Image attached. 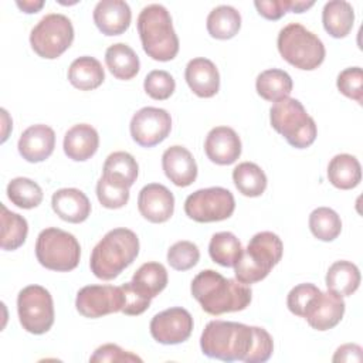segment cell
<instances>
[{
	"instance_id": "18",
	"label": "cell",
	"mask_w": 363,
	"mask_h": 363,
	"mask_svg": "<svg viewBox=\"0 0 363 363\" xmlns=\"http://www.w3.org/2000/svg\"><path fill=\"white\" fill-rule=\"evenodd\" d=\"M94 23L105 35L123 34L130 24L132 11L126 1L101 0L94 9Z\"/></svg>"
},
{
	"instance_id": "5",
	"label": "cell",
	"mask_w": 363,
	"mask_h": 363,
	"mask_svg": "<svg viewBox=\"0 0 363 363\" xmlns=\"http://www.w3.org/2000/svg\"><path fill=\"white\" fill-rule=\"evenodd\" d=\"M284 244L271 231L257 233L234 265L237 281L250 285L262 281L281 261Z\"/></svg>"
},
{
	"instance_id": "1",
	"label": "cell",
	"mask_w": 363,
	"mask_h": 363,
	"mask_svg": "<svg viewBox=\"0 0 363 363\" xmlns=\"http://www.w3.org/2000/svg\"><path fill=\"white\" fill-rule=\"evenodd\" d=\"M191 295L210 315L245 309L252 298L251 288L240 281L223 277L214 269L200 271L191 281Z\"/></svg>"
},
{
	"instance_id": "47",
	"label": "cell",
	"mask_w": 363,
	"mask_h": 363,
	"mask_svg": "<svg viewBox=\"0 0 363 363\" xmlns=\"http://www.w3.org/2000/svg\"><path fill=\"white\" fill-rule=\"evenodd\" d=\"M363 354H362V347L354 343H346L337 347L333 356V362H362Z\"/></svg>"
},
{
	"instance_id": "10",
	"label": "cell",
	"mask_w": 363,
	"mask_h": 363,
	"mask_svg": "<svg viewBox=\"0 0 363 363\" xmlns=\"http://www.w3.org/2000/svg\"><path fill=\"white\" fill-rule=\"evenodd\" d=\"M17 312L23 329L33 335H43L54 323L52 296L41 285H28L18 292Z\"/></svg>"
},
{
	"instance_id": "48",
	"label": "cell",
	"mask_w": 363,
	"mask_h": 363,
	"mask_svg": "<svg viewBox=\"0 0 363 363\" xmlns=\"http://www.w3.org/2000/svg\"><path fill=\"white\" fill-rule=\"evenodd\" d=\"M16 4L24 13L31 14V13L40 11L43 9V6H44V1L43 0H23V1H17Z\"/></svg>"
},
{
	"instance_id": "7",
	"label": "cell",
	"mask_w": 363,
	"mask_h": 363,
	"mask_svg": "<svg viewBox=\"0 0 363 363\" xmlns=\"http://www.w3.org/2000/svg\"><path fill=\"white\" fill-rule=\"evenodd\" d=\"M277 47L286 62L305 71L318 68L326 54L322 40L299 23H289L279 31Z\"/></svg>"
},
{
	"instance_id": "36",
	"label": "cell",
	"mask_w": 363,
	"mask_h": 363,
	"mask_svg": "<svg viewBox=\"0 0 363 363\" xmlns=\"http://www.w3.org/2000/svg\"><path fill=\"white\" fill-rule=\"evenodd\" d=\"M9 200L20 208H34L43 201V190L28 177H16L7 184Z\"/></svg>"
},
{
	"instance_id": "23",
	"label": "cell",
	"mask_w": 363,
	"mask_h": 363,
	"mask_svg": "<svg viewBox=\"0 0 363 363\" xmlns=\"http://www.w3.org/2000/svg\"><path fill=\"white\" fill-rule=\"evenodd\" d=\"M98 146L99 135L96 129L88 123H78L68 129L62 143L65 155L75 162L91 159L96 153Z\"/></svg>"
},
{
	"instance_id": "49",
	"label": "cell",
	"mask_w": 363,
	"mask_h": 363,
	"mask_svg": "<svg viewBox=\"0 0 363 363\" xmlns=\"http://www.w3.org/2000/svg\"><path fill=\"white\" fill-rule=\"evenodd\" d=\"M315 4V1H301V0H291L289 10L294 13H303L308 9H311Z\"/></svg>"
},
{
	"instance_id": "15",
	"label": "cell",
	"mask_w": 363,
	"mask_h": 363,
	"mask_svg": "<svg viewBox=\"0 0 363 363\" xmlns=\"http://www.w3.org/2000/svg\"><path fill=\"white\" fill-rule=\"evenodd\" d=\"M139 213L150 223H164L173 216V193L160 183L146 184L138 196Z\"/></svg>"
},
{
	"instance_id": "37",
	"label": "cell",
	"mask_w": 363,
	"mask_h": 363,
	"mask_svg": "<svg viewBox=\"0 0 363 363\" xmlns=\"http://www.w3.org/2000/svg\"><path fill=\"white\" fill-rule=\"evenodd\" d=\"M311 233L320 241H333L342 231L339 214L329 207H318L309 216Z\"/></svg>"
},
{
	"instance_id": "41",
	"label": "cell",
	"mask_w": 363,
	"mask_h": 363,
	"mask_svg": "<svg viewBox=\"0 0 363 363\" xmlns=\"http://www.w3.org/2000/svg\"><path fill=\"white\" fill-rule=\"evenodd\" d=\"M143 88L150 98L163 101L170 98V95L174 92L176 82L167 71L153 69L145 77Z\"/></svg>"
},
{
	"instance_id": "39",
	"label": "cell",
	"mask_w": 363,
	"mask_h": 363,
	"mask_svg": "<svg viewBox=\"0 0 363 363\" xmlns=\"http://www.w3.org/2000/svg\"><path fill=\"white\" fill-rule=\"evenodd\" d=\"M320 294L322 291L313 284H299L294 286L286 296L288 309L294 315L305 318L320 296Z\"/></svg>"
},
{
	"instance_id": "4",
	"label": "cell",
	"mask_w": 363,
	"mask_h": 363,
	"mask_svg": "<svg viewBox=\"0 0 363 363\" xmlns=\"http://www.w3.org/2000/svg\"><path fill=\"white\" fill-rule=\"evenodd\" d=\"M138 33L143 51L156 61H170L179 52V37L172 17L162 4H149L138 17Z\"/></svg>"
},
{
	"instance_id": "26",
	"label": "cell",
	"mask_w": 363,
	"mask_h": 363,
	"mask_svg": "<svg viewBox=\"0 0 363 363\" xmlns=\"http://www.w3.org/2000/svg\"><path fill=\"white\" fill-rule=\"evenodd\" d=\"M105 62L111 74L118 79H132L139 72V57L125 43H116L106 48Z\"/></svg>"
},
{
	"instance_id": "40",
	"label": "cell",
	"mask_w": 363,
	"mask_h": 363,
	"mask_svg": "<svg viewBox=\"0 0 363 363\" xmlns=\"http://www.w3.org/2000/svg\"><path fill=\"white\" fill-rule=\"evenodd\" d=\"M200 259L199 247L191 241H177L167 250V262L176 271H187Z\"/></svg>"
},
{
	"instance_id": "20",
	"label": "cell",
	"mask_w": 363,
	"mask_h": 363,
	"mask_svg": "<svg viewBox=\"0 0 363 363\" xmlns=\"http://www.w3.org/2000/svg\"><path fill=\"white\" fill-rule=\"evenodd\" d=\"M184 78L189 88L200 98H211L218 92L220 74L208 58L197 57L187 62Z\"/></svg>"
},
{
	"instance_id": "34",
	"label": "cell",
	"mask_w": 363,
	"mask_h": 363,
	"mask_svg": "<svg viewBox=\"0 0 363 363\" xmlns=\"http://www.w3.org/2000/svg\"><path fill=\"white\" fill-rule=\"evenodd\" d=\"M132 282L140 292L155 298L167 285V271L160 262H145L133 274Z\"/></svg>"
},
{
	"instance_id": "16",
	"label": "cell",
	"mask_w": 363,
	"mask_h": 363,
	"mask_svg": "<svg viewBox=\"0 0 363 363\" xmlns=\"http://www.w3.org/2000/svg\"><path fill=\"white\" fill-rule=\"evenodd\" d=\"M204 152L216 164H233L241 155L240 136L233 128L216 126L206 136Z\"/></svg>"
},
{
	"instance_id": "31",
	"label": "cell",
	"mask_w": 363,
	"mask_h": 363,
	"mask_svg": "<svg viewBox=\"0 0 363 363\" xmlns=\"http://www.w3.org/2000/svg\"><path fill=\"white\" fill-rule=\"evenodd\" d=\"M233 182L237 190L247 197H258L267 189L264 170L252 162H242L235 166L233 170Z\"/></svg>"
},
{
	"instance_id": "30",
	"label": "cell",
	"mask_w": 363,
	"mask_h": 363,
	"mask_svg": "<svg viewBox=\"0 0 363 363\" xmlns=\"http://www.w3.org/2000/svg\"><path fill=\"white\" fill-rule=\"evenodd\" d=\"M207 31L213 38H233L241 27V16L233 6L221 4L213 9L207 16Z\"/></svg>"
},
{
	"instance_id": "12",
	"label": "cell",
	"mask_w": 363,
	"mask_h": 363,
	"mask_svg": "<svg viewBox=\"0 0 363 363\" xmlns=\"http://www.w3.org/2000/svg\"><path fill=\"white\" fill-rule=\"evenodd\" d=\"M130 136L143 147H153L163 142L172 130V118L166 109L145 106L130 119Z\"/></svg>"
},
{
	"instance_id": "13",
	"label": "cell",
	"mask_w": 363,
	"mask_h": 363,
	"mask_svg": "<svg viewBox=\"0 0 363 363\" xmlns=\"http://www.w3.org/2000/svg\"><path fill=\"white\" fill-rule=\"evenodd\" d=\"M75 306L82 316L91 319L121 312L123 306L122 289L112 285H86L78 291Z\"/></svg>"
},
{
	"instance_id": "21",
	"label": "cell",
	"mask_w": 363,
	"mask_h": 363,
	"mask_svg": "<svg viewBox=\"0 0 363 363\" xmlns=\"http://www.w3.org/2000/svg\"><path fill=\"white\" fill-rule=\"evenodd\" d=\"M345 301L343 296L333 291L322 292L305 319L311 328L316 330H329L335 328L343 318Z\"/></svg>"
},
{
	"instance_id": "33",
	"label": "cell",
	"mask_w": 363,
	"mask_h": 363,
	"mask_svg": "<svg viewBox=\"0 0 363 363\" xmlns=\"http://www.w3.org/2000/svg\"><path fill=\"white\" fill-rule=\"evenodd\" d=\"M0 208H1L0 245L6 251H14L24 244L28 234V224L23 216L7 210L4 204H1Z\"/></svg>"
},
{
	"instance_id": "32",
	"label": "cell",
	"mask_w": 363,
	"mask_h": 363,
	"mask_svg": "<svg viewBox=\"0 0 363 363\" xmlns=\"http://www.w3.org/2000/svg\"><path fill=\"white\" fill-rule=\"evenodd\" d=\"M240 240L230 231L216 233L208 244V254L221 267H234L242 254Z\"/></svg>"
},
{
	"instance_id": "42",
	"label": "cell",
	"mask_w": 363,
	"mask_h": 363,
	"mask_svg": "<svg viewBox=\"0 0 363 363\" xmlns=\"http://www.w3.org/2000/svg\"><path fill=\"white\" fill-rule=\"evenodd\" d=\"M337 89L345 96L354 99L357 104H363V71L360 67H350L337 75Z\"/></svg>"
},
{
	"instance_id": "43",
	"label": "cell",
	"mask_w": 363,
	"mask_h": 363,
	"mask_svg": "<svg viewBox=\"0 0 363 363\" xmlns=\"http://www.w3.org/2000/svg\"><path fill=\"white\" fill-rule=\"evenodd\" d=\"M121 289H122V296H123V306L121 311L122 313L136 316V315L143 313L150 306L152 298H149L147 295L140 292L133 285L132 281L121 285Z\"/></svg>"
},
{
	"instance_id": "45",
	"label": "cell",
	"mask_w": 363,
	"mask_h": 363,
	"mask_svg": "<svg viewBox=\"0 0 363 363\" xmlns=\"http://www.w3.org/2000/svg\"><path fill=\"white\" fill-rule=\"evenodd\" d=\"M89 362L92 363H105V362H142V359L128 350H123L118 345L113 343H106L99 346L94 354L89 357Z\"/></svg>"
},
{
	"instance_id": "6",
	"label": "cell",
	"mask_w": 363,
	"mask_h": 363,
	"mask_svg": "<svg viewBox=\"0 0 363 363\" xmlns=\"http://www.w3.org/2000/svg\"><path fill=\"white\" fill-rule=\"evenodd\" d=\"M269 121L272 128L296 149H305L316 139L318 129L313 118L295 98L286 96L277 101L269 109Z\"/></svg>"
},
{
	"instance_id": "29",
	"label": "cell",
	"mask_w": 363,
	"mask_h": 363,
	"mask_svg": "<svg viewBox=\"0 0 363 363\" xmlns=\"http://www.w3.org/2000/svg\"><path fill=\"white\" fill-rule=\"evenodd\" d=\"M292 86L294 84L289 74L278 68L262 71L255 81L258 95L265 101L271 102H277L289 96V94L292 92Z\"/></svg>"
},
{
	"instance_id": "25",
	"label": "cell",
	"mask_w": 363,
	"mask_h": 363,
	"mask_svg": "<svg viewBox=\"0 0 363 363\" xmlns=\"http://www.w3.org/2000/svg\"><path fill=\"white\" fill-rule=\"evenodd\" d=\"M105 79V71L101 62L89 55L75 58L68 68V81L81 91H92Z\"/></svg>"
},
{
	"instance_id": "9",
	"label": "cell",
	"mask_w": 363,
	"mask_h": 363,
	"mask_svg": "<svg viewBox=\"0 0 363 363\" xmlns=\"http://www.w3.org/2000/svg\"><path fill=\"white\" fill-rule=\"evenodd\" d=\"M74 41L71 20L60 13L44 16L30 33L31 48L47 60L58 58Z\"/></svg>"
},
{
	"instance_id": "27",
	"label": "cell",
	"mask_w": 363,
	"mask_h": 363,
	"mask_svg": "<svg viewBox=\"0 0 363 363\" xmlns=\"http://www.w3.org/2000/svg\"><path fill=\"white\" fill-rule=\"evenodd\" d=\"M328 179L340 190L354 189L362 180V167L359 160L347 153L333 156L328 166Z\"/></svg>"
},
{
	"instance_id": "17",
	"label": "cell",
	"mask_w": 363,
	"mask_h": 363,
	"mask_svg": "<svg viewBox=\"0 0 363 363\" xmlns=\"http://www.w3.org/2000/svg\"><path fill=\"white\" fill-rule=\"evenodd\" d=\"M18 153L30 163H38L48 159L55 147L54 130L43 123L27 128L17 143Z\"/></svg>"
},
{
	"instance_id": "22",
	"label": "cell",
	"mask_w": 363,
	"mask_h": 363,
	"mask_svg": "<svg viewBox=\"0 0 363 363\" xmlns=\"http://www.w3.org/2000/svg\"><path fill=\"white\" fill-rule=\"evenodd\" d=\"M51 206L54 213L67 223H82L91 214V203L86 194L74 187L57 190L51 197Z\"/></svg>"
},
{
	"instance_id": "3",
	"label": "cell",
	"mask_w": 363,
	"mask_h": 363,
	"mask_svg": "<svg viewBox=\"0 0 363 363\" xmlns=\"http://www.w3.org/2000/svg\"><path fill=\"white\" fill-rule=\"evenodd\" d=\"M139 254V238L129 228H113L94 247L89 267L94 275L104 281L116 278Z\"/></svg>"
},
{
	"instance_id": "11",
	"label": "cell",
	"mask_w": 363,
	"mask_h": 363,
	"mask_svg": "<svg viewBox=\"0 0 363 363\" xmlns=\"http://www.w3.org/2000/svg\"><path fill=\"white\" fill-rule=\"evenodd\" d=\"M235 200L224 187H207L191 193L184 201V213L197 223L223 221L233 216Z\"/></svg>"
},
{
	"instance_id": "19",
	"label": "cell",
	"mask_w": 363,
	"mask_h": 363,
	"mask_svg": "<svg viewBox=\"0 0 363 363\" xmlns=\"http://www.w3.org/2000/svg\"><path fill=\"white\" fill-rule=\"evenodd\" d=\"M162 167L166 177L179 187L190 186L197 177V164L193 155L179 145L163 152Z\"/></svg>"
},
{
	"instance_id": "2",
	"label": "cell",
	"mask_w": 363,
	"mask_h": 363,
	"mask_svg": "<svg viewBox=\"0 0 363 363\" xmlns=\"http://www.w3.org/2000/svg\"><path fill=\"white\" fill-rule=\"evenodd\" d=\"M255 340L254 326L240 322L211 320L206 325L200 347L207 357L223 362L245 360Z\"/></svg>"
},
{
	"instance_id": "46",
	"label": "cell",
	"mask_w": 363,
	"mask_h": 363,
	"mask_svg": "<svg viewBox=\"0 0 363 363\" xmlns=\"http://www.w3.org/2000/svg\"><path fill=\"white\" fill-rule=\"evenodd\" d=\"M291 0H255L257 11L267 20H279L289 11Z\"/></svg>"
},
{
	"instance_id": "8",
	"label": "cell",
	"mask_w": 363,
	"mask_h": 363,
	"mask_svg": "<svg viewBox=\"0 0 363 363\" xmlns=\"http://www.w3.org/2000/svg\"><path fill=\"white\" fill-rule=\"evenodd\" d=\"M35 257L44 268L67 272L79 264L81 247L71 233L57 227H48L37 237Z\"/></svg>"
},
{
	"instance_id": "38",
	"label": "cell",
	"mask_w": 363,
	"mask_h": 363,
	"mask_svg": "<svg viewBox=\"0 0 363 363\" xmlns=\"http://www.w3.org/2000/svg\"><path fill=\"white\" fill-rule=\"evenodd\" d=\"M96 197L106 208H121L129 200V187L102 174L96 183Z\"/></svg>"
},
{
	"instance_id": "28",
	"label": "cell",
	"mask_w": 363,
	"mask_h": 363,
	"mask_svg": "<svg viewBox=\"0 0 363 363\" xmlns=\"http://www.w3.org/2000/svg\"><path fill=\"white\" fill-rule=\"evenodd\" d=\"M325 282L329 291L340 296H349L360 285V271L350 261H336L329 267Z\"/></svg>"
},
{
	"instance_id": "44",
	"label": "cell",
	"mask_w": 363,
	"mask_h": 363,
	"mask_svg": "<svg viewBox=\"0 0 363 363\" xmlns=\"http://www.w3.org/2000/svg\"><path fill=\"white\" fill-rule=\"evenodd\" d=\"M254 330H255L254 346L244 362L245 363H264L271 357L272 350H274L272 336L264 328L254 326Z\"/></svg>"
},
{
	"instance_id": "35",
	"label": "cell",
	"mask_w": 363,
	"mask_h": 363,
	"mask_svg": "<svg viewBox=\"0 0 363 363\" xmlns=\"http://www.w3.org/2000/svg\"><path fill=\"white\" fill-rule=\"evenodd\" d=\"M138 163L135 157L128 152H113L104 163V176L123 183L130 187L138 179Z\"/></svg>"
},
{
	"instance_id": "24",
	"label": "cell",
	"mask_w": 363,
	"mask_h": 363,
	"mask_svg": "<svg viewBox=\"0 0 363 363\" xmlns=\"http://www.w3.org/2000/svg\"><path fill=\"white\" fill-rule=\"evenodd\" d=\"M354 11L349 1L330 0L323 6L322 23L323 28L333 38L346 37L353 27Z\"/></svg>"
},
{
	"instance_id": "14",
	"label": "cell",
	"mask_w": 363,
	"mask_h": 363,
	"mask_svg": "<svg viewBox=\"0 0 363 363\" xmlns=\"http://www.w3.org/2000/svg\"><path fill=\"white\" fill-rule=\"evenodd\" d=\"M152 337L162 345H179L187 340L193 330L190 312L180 306H173L156 313L149 325Z\"/></svg>"
}]
</instances>
